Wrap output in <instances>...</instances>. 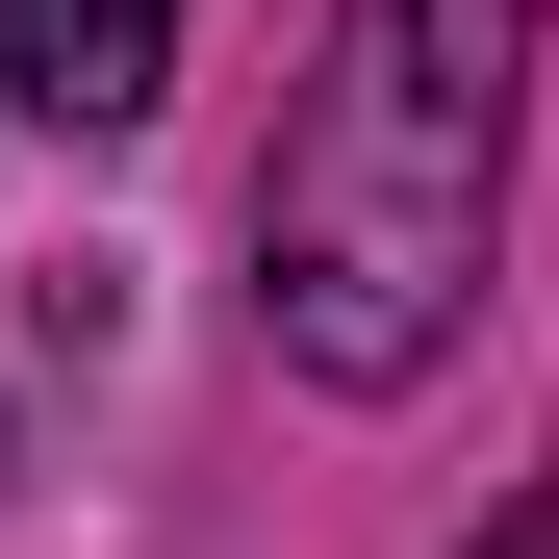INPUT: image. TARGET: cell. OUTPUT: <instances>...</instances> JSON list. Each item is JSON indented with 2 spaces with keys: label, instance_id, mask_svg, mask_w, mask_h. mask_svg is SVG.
I'll list each match as a JSON object with an SVG mask.
<instances>
[{
  "label": "cell",
  "instance_id": "cell-1",
  "mask_svg": "<svg viewBox=\"0 0 559 559\" xmlns=\"http://www.w3.org/2000/svg\"><path fill=\"white\" fill-rule=\"evenodd\" d=\"M534 26L559 0H331L306 103L254 153V356L331 407H407L484 331L509 153H534Z\"/></svg>",
  "mask_w": 559,
  "mask_h": 559
},
{
  "label": "cell",
  "instance_id": "cell-2",
  "mask_svg": "<svg viewBox=\"0 0 559 559\" xmlns=\"http://www.w3.org/2000/svg\"><path fill=\"white\" fill-rule=\"evenodd\" d=\"M0 103L26 128H153L178 103V0H0Z\"/></svg>",
  "mask_w": 559,
  "mask_h": 559
},
{
  "label": "cell",
  "instance_id": "cell-3",
  "mask_svg": "<svg viewBox=\"0 0 559 559\" xmlns=\"http://www.w3.org/2000/svg\"><path fill=\"white\" fill-rule=\"evenodd\" d=\"M534 559H559V484H534Z\"/></svg>",
  "mask_w": 559,
  "mask_h": 559
}]
</instances>
